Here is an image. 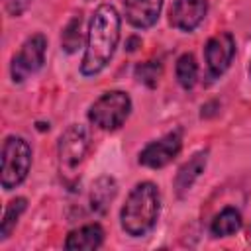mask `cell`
<instances>
[{"instance_id": "4", "label": "cell", "mask_w": 251, "mask_h": 251, "mask_svg": "<svg viewBox=\"0 0 251 251\" xmlns=\"http://www.w3.org/2000/svg\"><path fill=\"white\" fill-rule=\"evenodd\" d=\"M31 169V147L20 135H8L2 143V175L0 184L2 188L14 190L20 186Z\"/></svg>"}, {"instance_id": "18", "label": "cell", "mask_w": 251, "mask_h": 251, "mask_svg": "<svg viewBox=\"0 0 251 251\" xmlns=\"http://www.w3.org/2000/svg\"><path fill=\"white\" fill-rule=\"evenodd\" d=\"M135 78L145 84L147 88H155L159 78H161V73H163V67L159 61H145V63H139L135 67Z\"/></svg>"}, {"instance_id": "6", "label": "cell", "mask_w": 251, "mask_h": 251, "mask_svg": "<svg viewBox=\"0 0 251 251\" xmlns=\"http://www.w3.org/2000/svg\"><path fill=\"white\" fill-rule=\"evenodd\" d=\"M182 149V131L173 129L159 139L149 141L137 155L141 167L147 169H163L167 167Z\"/></svg>"}, {"instance_id": "5", "label": "cell", "mask_w": 251, "mask_h": 251, "mask_svg": "<svg viewBox=\"0 0 251 251\" xmlns=\"http://www.w3.org/2000/svg\"><path fill=\"white\" fill-rule=\"evenodd\" d=\"M45 51H47V37L43 33L29 35L20 51L12 57L10 63V76L14 82H24L29 75L37 73L45 63Z\"/></svg>"}, {"instance_id": "1", "label": "cell", "mask_w": 251, "mask_h": 251, "mask_svg": "<svg viewBox=\"0 0 251 251\" xmlns=\"http://www.w3.org/2000/svg\"><path fill=\"white\" fill-rule=\"evenodd\" d=\"M120 29L122 18L118 10L112 4H100L88 22L84 55L80 61L82 76H96L110 65L120 41Z\"/></svg>"}, {"instance_id": "10", "label": "cell", "mask_w": 251, "mask_h": 251, "mask_svg": "<svg viewBox=\"0 0 251 251\" xmlns=\"http://www.w3.org/2000/svg\"><path fill=\"white\" fill-rule=\"evenodd\" d=\"M163 0H124V16L135 29H149L157 24Z\"/></svg>"}, {"instance_id": "8", "label": "cell", "mask_w": 251, "mask_h": 251, "mask_svg": "<svg viewBox=\"0 0 251 251\" xmlns=\"http://www.w3.org/2000/svg\"><path fill=\"white\" fill-rule=\"evenodd\" d=\"M88 149V131L82 124H71L59 137L57 153L61 165L67 169H75L86 155Z\"/></svg>"}, {"instance_id": "20", "label": "cell", "mask_w": 251, "mask_h": 251, "mask_svg": "<svg viewBox=\"0 0 251 251\" xmlns=\"http://www.w3.org/2000/svg\"><path fill=\"white\" fill-rule=\"evenodd\" d=\"M135 43H141V39L139 37H129L127 39V51H135V47H133Z\"/></svg>"}, {"instance_id": "22", "label": "cell", "mask_w": 251, "mask_h": 251, "mask_svg": "<svg viewBox=\"0 0 251 251\" xmlns=\"http://www.w3.org/2000/svg\"><path fill=\"white\" fill-rule=\"evenodd\" d=\"M88 2H90V0H88Z\"/></svg>"}, {"instance_id": "12", "label": "cell", "mask_w": 251, "mask_h": 251, "mask_svg": "<svg viewBox=\"0 0 251 251\" xmlns=\"http://www.w3.org/2000/svg\"><path fill=\"white\" fill-rule=\"evenodd\" d=\"M104 243V229L100 224H86L78 229L69 231L63 247L65 249H78V251H92Z\"/></svg>"}, {"instance_id": "17", "label": "cell", "mask_w": 251, "mask_h": 251, "mask_svg": "<svg viewBox=\"0 0 251 251\" xmlns=\"http://www.w3.org/2000/svg\"><path fill=\"white\" fill-rule=\"evenodd\" d=\"M80 41H82V35H80V16H75V18L69 20V24L63 29L61 47L67 53H75L80 47Z\"/></svg>"}, {"instance_id": "19", "label": "cell", "mask_w": 251, "mask_h": 251, "mask_svg": "<svg viewBox=\"0 0 251 251\" xmlns=\"http://www.w3.org/2000/svg\"><path fill=\"white\" fill-rule=\"evenodd\" d=\"M31 2L33 0H4V10H6L8 16L18 18V16H22L29 8Z\"/></svg>"}, {"instance_id": "9", "label": "cell", "mask_w": 251, "mask_h": 251, "mask_svg": "<svg viewBox=\"0 0 251 251\" xmlns=\"http://www.w3.org/2000/svg\"><path fill=\"white\" fill-rule=\"evenodd\" d=\"M208 12V0H175L169 10V24L178 31H194Z\"/></svg>"}, {"instance_id": "2", "label": "cell", "mask_w": 251, "mask_h": 251, "mask_svg": "<svg viewBox=\"0 0 251 251\" xmlns=\"http://www.w3.org/2000/svg\"><path fill=\"white\" fill-rule=\"evenodd\" d=\"M159 214H161L159 186L155 182L143 180L129 190L120 212V224L127 235L143 237L155 227Z\"/></svg>"}, {"instance_id": "16", "label": "cell", "mask_w": 251, "mask_h": 251, "mask_svg": "<svg viewBox=\"0 0 251 251\" xmlns=\"http://www.w3.org/2000/svg\"><path fill=\"white\" fill-rule=\"evenodd\" d=\"M25 208H27V200L24 196H18L6 204V210L2 216V227H0V241H6L12 235L16 224H18L20 216L25 212Z\"/></svg>"}, {"instance_id": "14", "label": "cell", "mask_w": 251, "mask_h": 251, "mask_svg": "<svg viewBox=\"0 0 251 251\" xmlns=\"http://www.w3.org/2000/svg\"><path fill=\"white\" fill-rule=\"evenodd\" d=\"M241 212L233 206H226L220 214H216V218L212 220L210 226V233L214 237H229L233 233H237L241 229Z\"/></svg>"}, {"instance_id": "21", "label": "cell", "mask_w": 251, "mask_h": 251, "mask_svg": "<svg viewBox=\"0 0 251 251\" xmlns=\"http://www.w3.org/2000/svg\"><path fill=\"white\" fill-rule=\"evenodd\" d=\"M247 71H249V76H251V61H249V69Z\"/></svg>"}, {"instance_id": "11", "label": "cell", "mask_w": 251, "mask_h": 251, "mask_svg": "<svg viewBox=\"0 0 251 251\" xmlns=\"http://www.w3.org/2000/svg\"><path fill=\"white\" fill-rule=\"evenodd\" d=\"M206 161H208V151H198V153H194V155L178 169V173H176V176H175V182H173L176 196H184V194L192 188V184L196 182V178L204 173Z\"/></svg>"}, {"instance_id": "7", "label": "cell", "mask_w": 251, "mask_h": 251, "mask_svg": "<svg viewBox=\"0 0 251 251\" xmlns=\"http://www.w3.org/2000/svg\"><path fill=\"white\" fill-rule=\"evenodd\" d=\"M235 57V39L229 31H220L212 35L204 45V61L212 78L222 76Z\"/></svg>"}, {"instance_id": "3", "label": "cell", "mask_w": 251, "mask_h": 251, "mask_svg": "<svg viewBox=\"0 0 251 251\" xmlns=\"http://www.w3.org/2000/svg\"><path fill=\"white\" fill-rule=\"evenodd\" d=\"M131 114V98L124 90H108L88 108V122L104 131L120 129Z\"/></svg>"}, {"instance_id": "13", "label": "cell", "mask_w": 251, "mask_h": 251, "mask_svg": "<svg viewBox=\"0 0 251 251\" xmlns=\"http://www.w3.org/2000/svg\"><path fill=\"white\" fill-rule=\"evenodd\" d=\"M118 194V182L114 176L102 175L98 176L90 186V208L96 214H106L110 202Z\"/></svg>"}, {"instance_id": "15", "label": "cell", "mask_w": 251, "mask_h": 251, "mask_svg": "<svg viewBox=\"0 0 251 251\" xmlns=\"http://www.w3.org/2000/svg\"><path fill=\"white\" fill-rule=\"evenodd\" d=\"M175 75H176V82H178L184 90L194 88V84H196V80H198V63H196V59H194L192 53H182V55L176 59Z\"/></svg>"}]
</instances>
